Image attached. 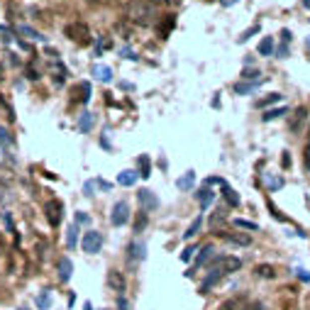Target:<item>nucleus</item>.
<instances>
[{"mask_svg": "<svg viewBox=\"0 0 310 310\" xmlns=\"http://www.w3.org/2000/svg\"><path fill=\"white\" fill-rule=\"evenodd\" d=\"M127 17L132 22H140V25H149L154 20V5L149 0H132L127 5Z\"/></svg>", "mask_w": 310, "mask_h": 310, "instance_id": "1", "label": "nucleus"}, {"mask_svg": "<svg viewBox=\"0 0 310 310\" xmlns=\"http://www.w3.org/2000/svg\"><path fill=\"white\" fill-rule=\"evenodd\" d=\"M210 269H218L223 276L225 274H234V271H239L242 269V259L239 256H213V261H210Z\"/></svg>", "mask_w": 310, "mask_h": 310, "instance_id": "2", "label": "nucleus"}, {"mask_svg": "<svg viewBox=\"0 0 310 310\" xmlns=\"http://www.w3.org/2000/svg\"><path fill=\"white\" fill-rule=\"evenodd\" d=\"M44 215H47L49 225L59 227L61 225V218H64V203H61L59 198H49V200L44 203Z\"/></svg>", "mask_w": 310, "mask_h": 310, "instance_id": "3", "label": "nucleus"}, {"mask_svg": "<svg viewBox=\"0 0 310 310\" xmlns=\"http://www.w3.org/2000/svg\"><path fill=\"white\" fill-rule=\"evenodd\" d=\"M81 247H83L85 254H98L103 249V234L98 230H88L81 239Z\"/></svg>", "mask_w": 310, "mask_h": 310, "instance_id": "4", "label": "nucleus"}, {"mask_svg": "<svg viewBox=\"0 0 310 310\" xmlns=\"http://www.w3.org/2000/svg\"><path fill=\"white\" fill-rule=\"evenodd\" d=\"M105 283H108V288L117 293V296H122L125 291H127V279H125V274L120 271V269H110L108 271V276H105Z\"/></svg>", "mask_w": 310, "mask_h": 310, "instance_id": "5", "label": "nucleus"}, {"mask_svg": "<svg viewBox=\"0 0 310 310\" xmlns=\"http://www.w3.org/2000/svg\"><path fill=\"white\" fill-rule=\"evenodd\" d=\"M66 37H71V39L78 42V44L90 42V32L85 27V22H71V25H66Z\"/></svg>", "mask_w": 310, "mask_h": 310, "instance_id": "6", "label": "nucleus"}, {"mask_svg": "<svg viewBox=\"0 0 310 310\" xmlns=\"http://www.w3.org/2000/svg\"><path fill=\"white\" fill-rule=\"evenodd\" d=\"M49 71H52V76H54L57 83H64L66 76H69V69L61 64V59H59L57 52H49Z\"/></svg>", "mask_w": 310, "mask_h": 310, "instance_id": "7", "label": "nucleus"}, {"mask_svg": "<svg viewBox=\"0 0 310 310\" xmlns=\"http://www.w3.org/2000/svg\"><path fill=\"white\" fill-rule=\"evenodd\" d=\"M127 220H130V205L125 200H117L113 205V213H110V223L115 227H122Z\"/></svg>", "mask_w": 310, "mask_h": 310, "instance_id": "8", "label": "nucleus"}, {"mask_svg": "<svg viewBox=\"0 0 310 310\" xmlns=\"http://www.w3.org/2000/svg\"><path fill=\"white\" fill-rule=\"evenodd\" d=\"M225 242L234 244V247H249L252 244V237L249 234H242V232H218Z\"/></svg>", "mask_w": 310, "mask_h": 310, "instance_id": "9", "label": "nucleus"}, {"mask_svg": "<svg viewBox=\"0 0 310 310\" xmlns=\"http://www.w3.org/2000/svg\"><path fill=\"white\" fill-rule=\"evenodd\" d=\"M137 200H140V205L149 213V210H156L159 208V198L154 196V191H147V188H142L140 193H137Z\"/></svg>", "mask_w": 310, "mask_h": 310, "instance_id": "10", "label": "nucleus"}, {"mask_svg": "<svg viewBox=\"0 0 310 310\" xmlns=\"http://www.w3.org/2000/svg\"><path fill=\"white\" fill-rule=\"evenodd\" d=\"M144 256H147V244H144V242L135 239V242L127 244V259H130V261H142Z\"/></svg>", "mask_w": 310, "mask_h": 310, "instance_id": "11", "label": "nucleus"}, {"mask_svg": "<svg viewBox=\"0 0 310 310\" xmlns=\"http://www.w3.org/2000/svg\"><path fill=\"white\" fill-rule=\"evenodd\" d=\"M57 271H59V281L61 283H69L71 281V274H74V261L71 259H59V264H57Z\"/></svg>", "mask_w": 310, "mask_h": 310, "instance_id": "12", "label": "nucleus"}, {"mask_svg": "<svg viewBox=\"0 0 310 310\" xmlns=\"http://www.w3.org/2000/svg\"><path fill=\"white\" fill-rule=\"evenodd\" d=\"M220 279H223V274H220L218 269H208L205 279L200 281V293H210V288H213V286H218Z\"/></svg>", "mask_w": 310, "mask_h": 310, "instance_id": "13", "label": "nucleus"}, {"mask_svg": "<svg viewBox=\"0 0 310 310\" xmlns=\"http://www.w3.org/2000/svg\"><path fill=\"white\" fill-rule=\"evenodd\" d=\"M254 276L264 279V281H271V279H276V266H271V264H256Z\"/></svg>", "mask_w": 310, "mask_h": 310, "instance_id": "14", "label": "nucleus"}, {"mask_svg": "<svg viewBox=\"0 0 310 310\" xmlns=\"http://www.w3.org/2000/svg\"><path fill=\"white\" fill-rule=\"evenodd\" d=\"M264 81H266V78H261V81H239V83L234 85V93H237V95H247V93H254V90L264 83Z\"/></svg>", "mask_w": 310, "mask_h": 310, "instance_id": "15", "label": "nucleus"}, {"mask_svg": "<svg viewBox=\"0 0 310 310\" xmlns=\"http://www.w3.org/2000/svg\"><path fill=\"white\" fill-rule=\"evenodd\" d=\"M220 186H223V198L227 200V205H230V208H239V196L234 193V188H230L227 181H223Z\"/></svg>", "mask_w": 310, "mask_h": 310, "instance_id": "16", "label": "nucleus"}, {"mask_svg": "<svg viewBox=\"0 0 310 310\" xmlns=\"http://www.w3.org/2000/svg\"><path fill=\"white\" fill-rule=\"evenodd\" d=\"M93 76L100 78V81H105V83H110V81H113V69H110V66H103V64H95V66H93Z\"/></svg>", "mask_w": 310, "mask_h": 310, "instance_id": "17", "label": "nucleus"}, {"mask_svg": "<svg viewBox=\"0 0 310 310\" xmlns=\"http://www.w3.org/2000/svg\"><path fill=\"white\" fill-rule=\"evenodd\" d=\"M306 120H308V108H298L296 115L291 117V125H288V127H291V132H298V127H301Z\"/></svg>", "mask_w": 310, "mask_h": 310, "instance_id": "18", "label": "nucleus"}, {"mask_svg": "<svg viewBox=\"0 0 310 310\" xmlns=\"http://www.w3.org/2000/svg\"><path fill=\"white\" fill-rule=\"evenodd\" d=\"M213 200H215V193H213L210 188H203V191L198 193V203H200V213H203V210H208Z\"/></svg>", "mask_w": 310, "mask_h": 310, "instance_id": "19", "label": "nucleus"}, {"mask_svg": "<svg viewBox=\"0 0 310 310\" xmlns=\"http://www.w3.org/2000/svg\"><path fill=\"white\" fill-rule=\"evenodd\" d=\"M137 178H140L137 171H122V173L117 176V183H120V186H135Z\"/></svg>", "mask_w": 310, "mask_h": 310, "instance_id": "20", "label": "nucleus"}, {"mask_svg": "<svg viewBox=\"0 0 310 310\" xmlns=\"http://www.w3.org/2000/svg\"><path fill=\"white\" fill-rule=\"evenodd\" d=\"M17 32H20L22 37H29V39H34V42H44V37H42V34H39V32H37L34 27H29V25H20V27H17Z\"/></svg>", "mask_w": 310, "mask_h": 310, "instance_id": "21", "label": "nucleus"}, {"mask_svg": "<svg viewBox=\"0 0 310 310\" xmlns=\"http://www.w3.org/2000/svg\"><path fill=\"white\" fill-rule=\"evenodd\" d=\"M200 227H203V215H198L196 220L191 223V227H188V230L183 232V239H193L198 232H200Z\"/></svg>", "mask_w": 310, "mask_h": 310, "instance_id": "22", "label": "nucleus"}, {"mask_svg": "<svg viewBox=\"0 0 310 310\" xmlns=\"http://www.w3.org/2000/svg\"><path fill=\"white\" fill-rule=\"evenodd\" d=\"M193 183H196V173H193V171H188L183 178H178V183H176V186H178L181 191H191V188H193Z\"/></svg>", "mask_w": 310, "mask_h": 310, "instance_id": "23", "label": "nucleus"}, {"mask_svg": "<svg viewBox=\"0 0 310 310\" xmlns=\"http://www.w3.org/2000/svg\"><path fill=\"white\" fill-rule=\"evenodd\" d=\"M52 306V296H49V288H44L39 296H37V308L39 310H49Z\"/></svg>", "mask_w": 310, "mask_h": 310, "instance_id": "24", "label": "nucleus"}, {"mask_svg": "<svg viewBox=\"0 0 310 310\" xmlns=\"http://www.w3.org/2000/svg\"><path fill=\"white\" fill-rule=\"evenodd\" d=\"M78 130H81V132H90V130H93V115L83 113L78 117Z\"/></svg>", "mask_w": 310, "mask_h": 310, "instance_id": "25", "label": "nucleus"}, {"mask_svg": "<svg viewBox=\"0 0 310 310\" xmlns=\"http://www.w3.org/2000/svg\"><path fill=\"white\" fill-rule=\"evenodd\" d=\"M288 113V108H274V110H266V113L261 115V120H264V122H271V120H276V117H281V115H286Z\"/></svg>", "mask_w": 310, "mask_h": 310, "instance_id": "26", "label": "nucleus"}, {"mask_svg": "<svg viewBox=\"0 0 310 310\" xmlns=\"http://www.w3.org/2000/svg\"><path fill=\"white\" fill-rule=\"evenodd\" d=\"M137 161H140V176L142 178H149L152 176V161H149V156H140Z\"/></svg>", "mask_w": 310, "mask_h": 310, "instance_id": "27", "label": "nucleus"}, {"mask_svg": "<svg viewBox=\"0 0 310 310\" xmlns=\"http://www.w3.org/2000/svg\"><path fill=\"white\" fill-rule=\"evenodd\" d=\"M76 242H78V227L71 225L69 227V232H66V244H69V249H74Z\"/></svg>", "mask_w": 310, "mask_h": 310, "instance_id": "28", "label": "nucleus"}, {"mask_svg": "<svg viewBox=\"0 0 310 310\" xmlns=\"http://www.w3.org/2000/svg\"><path fill=\"white\" fill-rule=\"evenodd\" d=\"M271 52H274V39H271V37L261 39V44H259V54H261V57H269Z\"/></svg>", "mask_w": 310, "mask_h": 310, "instance_id": "29", "label": "nucleus"}, {"mask_svg": "<svg viewBox=\"0 0 310 310\" xmlns=\"http://www.w3.org/2000/svg\"><path fill=\"white\" fill-rule=\"evenodd\" d=\"M147 223H149V218H147V210L137 213V220H135V234H140L142 230L147 227Z\"/></svg>", "mask_w": 310, "mask_h": 310, "instance_id": "30", "label": "nucleus"}, {"mask_svg": "<svg viewBox=\"0 0 310 310\" xmlns=\"http://www.w3.org/2000/svg\"><path fill=\"white\" fill-rule=\"evenodd\" d=\"M232 223H234V227H239V230H249V232H256V230H259V225L252 223V220H242V218H237V220H232Z\"/></svg>", "mask_w": 310, "mask_h": 310, "instance_id": "31", "label": "nucleus"}, {"mask_svg": "<svg viewBox=\"0 0 310 310\" xmlns=\"http://www.w3.org/2000/svg\"><path fill=\"white\" fill-rule=\"evenodd\" d=\"M281 98H283L281 93H271V95H266L264 100H259L256 105H259V108H269V105H274V103H279Z\"/></svg>", "mask_w": 310, "mask_h": 310, "instance_id": "32", "label": "nucleus"}, {"mask_svg": "<svg viewBox=\"0 0 310 310\" xmlns=\"http://www.w3.org/2000/svg\"><path fill=\"white\" fill-rule=\"evenodd\" d=\"M213 252H215V249H213V244H205V247H203V252L198 254L196 264H205V261H210V256H213Z\"/></svg>", "mask_w": 310, "mask_h": 310, "instance_id": "33", "label": "nucleus"}, {"mask_svg": "<svg viewBox=\"0 0 310 310\" xmlns=\"http://www.w3.org/2000/svg\"><path fill=\"white\" fill-rule=\"evenodd\" d=\"M225 218H227L225 208H220V210H218V213H215V215L210 218V227H213V230H218V225H220V220L225 223Z\"/></svg>", "mask_w": 310, "mask_h": 310, "instance_id": "34", "label": "nucleus"}, {"mask_svg": "<svg viewBox=\"0 0 310 310\" xmlns=\"http://www.w3.org/2000/svg\"><path fill=\"white\" fill-rule=\"evenodd\" d=\"M12 144H15V142H12V137H10V132L0 125V147H5V149H7V147H12Z\"/></svg>", "mask_w": 310, "mask_h": 310, "instance_id": "35", "label": "nucleus"}, {"mask_svg": "<svg viewBox=\"0 0 310 310\" xmlns=\"http://www.w3.org/2000/svg\"><path fill=\"white\" fill-rule=\"evenodd\" d=\"M242 81H261V71H254V69L242 71Z\"/></svg>", "mask_w": 310, "mask_h": 310, "instance_id": "36", "label": "nucleus"}, {"mask_svg": "<svg viewBox=\"0 0 310 310\" xmlns=\"http://www.w3.org/2000/svg\"><path fill=\"white\" fill-rule=\"evenodd\" d=\"M303 164L310 171V130H308V140H306V149H303Z\"/></svg>", "mask_w": 310, "mask_h": 310, "instance_id": "37", "label": "nucleus"}, {"mask_svg": "<svg viewBox=\"0 0 310 310\" xmlns=\"http://www.w3.org/2000/svg\"><path fill=\"white\" fill-rule=\"evenodd\" d=\"M259 29H261L259 25H252V27H249L247 32H244V34H242V37H239V42H247V39H252V37L256 34V32H259Z\"/></svg>", "mask_w": 310, "mask_h": 310, "instance_id": "38", "label": "nucleus"}, {"mask_svg": "<svg viewBox=\"0 0 310 310\" xmlns=\"http://www.w3.org/2000/svg\"><path fill=\"white\" fill-rule=\"evenodd\" d=\"M78 90L83 93V95H81V100L88 103V98H90V83H81V85H78Z\"/></svg>", "mask_w": 310, "mask_h": 310, "instance_id": "39", "label": "nucleus"}, {"mask_svg": "<svg viewBox=\"0 0 310 310\" xmlns=\"http://www.w3.org/2000/svg\"><path fill=\"white\" fill-rule=\"evenodd\" d=\"M76 225H90V215H85V213H76Z\"/></svg>", "mask_w": 310, "mask_h": 310, "instance_id": "40", "label": "nucleus"}, {"mask_svg": "<svg viewBox=\"0 0 310 310\" xmlns=\"http://www.w3.org/2000/svg\"><path fill=\"white\" fill-rule=\"evenodd\" d=\"M193 252H196V247H186V249L181 252V261H191V259H193Z\"/></svg>", "mask_w": 310, "mask_h": 310, "instance_id": "41", "label": "nucleus"}, {"mask_svg": "<svg viewBox=\"0 0 310 310\" xmlns=\"http://www.w3.org/2000/svg\"><path fill=\"white\" fill-rule=\"evenodd\" d=\"M283 186V178H269V188L271 191H276V188H281Z\"/></svg>", "mask_w": 310, "mask_h": 310, "instance_id": "42", "label": "nucleus"}, {"mask_svg": "<svg viewBox=\"0 0 310 310\" xmlns=\"http://www.w3.org/2000/svg\"><path fill=\"white\" fill-rule=\"evenodd\" d=\"M127 308H130V303H127L122 296H117V310H127Z\"/></svg>", "mask_w": 310, "mask_h": 310, "instance_id": "43", "label": "nucleus"}, {"mask_svg": "<svg viewBox=\"0 0 310 310\" xmlns=\"http://www.w3.org/2000/svg\"><path fill=\"white\" fill-rule=\"evenodd\" d=\"M242 310H264V306H261V303H249V306H244Z\"/></svg>", "mask_w": 310, "mask_h": 310, "instance_id": "44", "label": "nucleus"}, {"mask_svg": "<svg viewBox=\"0 0 310 310\" xmlns=\"http://www.w3.org/2000/svg\"><path fill=\"white\" fill-rule=\"evenodd\" d=\"M279 57H288V44L279 47Z\"/></svg>", "mask_w": 310, "mask_h": 310, "instance_id": "45", "label": "nucleus"}, {"mask_svg": "<svg viewBox=\"0 0 310 310\" xmlns=\"http://www.w3.org/2000/svg\"><path fill=\"white\" fill-rule=\"evenodd\" d=\"M122 57H127V59H137V57H135V52H132V49H122Z\"/></svg>", "mask_w": 310, "mask_h": 310, "instance_id": "46", "label": "nucleus"}, {"mask_svg": "<svg viewBox=\"0 0 310 310\" xmlns=\"http://www.w3.org/2000/svg\"><path fill=\"white\" fill-rule=\"evenodd\" d=\"M220 5H225V7H232V5H237V0H220Z\"/></svg>", "mask_w": 310, "mask_h": 310, "instance_id": "47", "label": "nucleus"}, {"mask_svg": "<svg viewBox=\"0 0 310 310\" xmlns=\"http://www.w3.org/2000/svg\"><path fill=\"white\" fill-rule=\"evenodd\" d=\"M166 2H169V5H178V0H166Z\"/></svg>", "mask_w": 310, "mask_h": 310, "instance_id": "48", "label": "nucleus"}, {"mask_svg": "<svg viewBox=\"0 0 310 310\" xmlns=\"http://www.w3.org/2000/svg\"><path fill=\"white\" fill-rule=\"evenodd\" d=\"M303 5H306V7H310V0H303Z\"/></svg>", "mask_w": 310, "mask_h": 310, "instance_id": "49", "label": "nucleus"}, {"mask_svg": "<svg viewBox=\"0 0 310 310\" xmlns=\"http://www.w3.org/2000/svg\"><path fill=\"white\" fill-rule=\"evenodd\" d=\"M83 310H93V308H90V303H85V308Z\"/></svg>", "mask_w": 310, "mask_h": 310, "instance_id": "50", "label": "nucleus"}, {"mask_svg": "<svg viewBox=\"0 0 310 310\" xmlns=\"http://www.w3.org/2000/svg\"><path fill=\"white\" fill-rule=\"evenodd\" d=\"M20 310H29V308H20Z\"/></svg>", "mask_w": 310, "mask_h": 310, "instance_id": "51", "label": "nucleus"}, {"mask_svg": "<svg viewBox=\"0 0 310 310\" xmlns=\"http://www.w3.org/2000/svg\"><path fill=\"white\" fill-rule=\"evenodd\" d=\"M149 2H156V0H149Z\"/></svg>", "mask_w": 310, "mask_h": 310, "instance_id": "52", "label": "nucleus"}]
</instances>
